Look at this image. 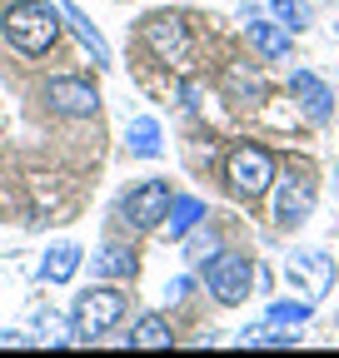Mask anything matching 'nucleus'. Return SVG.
I'll use <instances>...</instances> for the list:
<instances>
[{"mask_svg":"<svg viewBox=\"0 0 339 358\" xmlns=\"http://www.w3.org/2000/svg\"><path fill=\"white\" fill-rule=\"evenodd\" d=\"M60 6H46V0H15V6L0 15V30H6V40L15 45L20 55H46L55 50V40H60Z\"/></svg>","mask_w":339,"mask_h":358,"instance_id":"f257e3e1","label":"nucleus"},{"mask_svg":"<svg viewBox=\"0 0 339 358\" xmlns=\"http://www.w3.org/2000/svg\"><path fill=\"white\" fill-rule=\"evenodd\" d=\"M225 179H230L235 194L260 199V194L275 185V155H270L265 145H235L230 159H225Z\"/></svg>","mask_w":339,"mask_h":358,"instance_id":"f03ea898","label":"nucleus"},{"mask_svg":"<svg viewBox=\"0 0 339 358\" xmlns=\"http://www.w3.org/2000/svg\"><path fill=\"white\" fill-rule=\"evenodd\" d=\"M140 40H145V50L160 60V65H170V70H190V30H185V20L180 15H150L145 25H140Z\"/></svg>","mask_w":339,"mask_h":358,"instance_id":"7ed1b4c3","label":"nucleus"},{"mask_svg":"<svg viewBox=\"0 0 339 358\" xmlns=\"http://www.w3.org/2000/svg\"><path fill=\"white\" fill-rule=\"evenodd\" d=\"M125 319V294L120 289H85L75 299V338H100Z\"/></svg>","mask_w":339,"mask_h":358,"instance_id":"20e7f679","label":"nucleus"},{"mask_svg":"<svg viewBox=\"0 0 339 358\" xmlns=\"http://www.w3.org/2000/svg\"><path fill=\"white\" fill-rule=\"evenodd\" d=\"M314 174L310 169H289L275 189V224L279 229H300V224L314 214Z\"/></svg>","mask_w":339,"mask_h":358,"instance_id":"39448f33","label":"nucleus"},{"mask_svg":"<svg viewBox=\"0 0 339 358\" xmlns=\"http://www.w3.org/2000/svg\"><path fill=\"white\" fill-rule=\"evenodd\" d=\"M284 279H289L294 294L319 299V294H329V284H334V259L319 254V249H294V254L284 259Z\"/></svg>","mask_w":339,"mask_h":358,"instance_id":"423d86ee","label":"nucleus"},{"mask_svg":"<svg viewBox=\"0 0 339 358\" xmlns=\"http://www.w3.org/2000/svg\"><path fill=\"white\" fill-rule=\"evenodd\" d=\"M249 279H254V264L240 259V254H215V259H205V284H209V294H215L220 303L249 299Z\"/></svg>","mask_w":339,"mask_h":358,"instance_id":"0eeeda50","label":"nucleus"},{"mask_svg":"<svg viewBox=\"0 0 339 358\" xmlns=\"http://www.w3.org/2000/svg\"><path fill=\"white\" fill-rule=\"evenodd\" d=\"M170 185L165 179H145V185H135L130 194H125V219L135 224V229H155V224H165V214H170Z\"/></svg>","mask_w":339,"mask_h":358,"instance_id":"6e6552de","label":"nucleus"},{"mask_svg":"<svg viewBox=\"0 0 339 358\" xmlns=\"http://www.w3.org/2000/svg\"><path fill=\"white\" fill-rule=\"evenodd\" d=\"M46 100L55 115H70V120H85V115H95L100 110V90L90 80H75V75H55L46 85Z\"/></svg>","mask_w":339,"mask_h":358,"instance_id":"1a4fd4ad","label":"nucleus"},{"mask_svg":"<svg viewBox=\"0 0 339 358\" xmlns=\"http://www.w3.org/2000/svg\"><path fill=\"white\" fill-rule=\"evenodd\" d=\"M289 90L300 95V105H305L310 120H329V115H334V95H329V85H324L319 75L294 70V75H289Z\"/></svg>","mask_w":339,"mask_h":358,"instance_id":"9d476101","label":"nucleus"},{"mask_svg":"<svg viewBox=\"0 0 339 358\" xmlns=\"http://www.w3.org/2000/svg\"><path fill=\"white\" fill-rule=\"evenodd\" d=\"M225 100H235V105H260V100H265V75L249 70L244 60L225 65Z\"/></svg>","mask_w":339,"mask_h":358,"instance_id":"9b49d317","label":"nucleus"},{"mask_svg":"<svg viewBox=\"0 0 339 358\" xmlns=\"http://www.w3.org/2000/svg\"><path fill=\"white\" fill-rule=\"evenodd\" d=\"M60 15H65V25L80 35V45H85V50H90V60L100 65V70H110V45H105V35L90 25V20H85V10H75L70 6V0H60Z\"/></svg>","mask_w":339,"mask_h":358,"instance_id":"f8f14e48","label":"nucleus"},{"mask_svg":"<svg viewBox=\"0 0 339 358\" xmlns=\"http://www.w3.org/2000/svg\"><path fill=\"white\" fill-rule=\"evenodd\" d=\"M244 30H249V45H254V50H260L265 60H284V55H289V30H284V25L244 20Z\"/></svg>","mask_w":339,"mask_h":358,"instance_id":"ddd939ff","label":"nucleus"},{"mask_svg":"<svg viewBox=\"0 0 339 358\" xmlns=\"http://www.w3.org/2000/svg\"><path fill=\"white\" fill-rule=\"evenodd\" d=\"M200 219H205V204L200 199H170V214H165V224H170V239H185L190 229H200Z\"/></svg>","mask_w":339,"mask_h":358,"instance_id":"4468645a","label":"nucleus"},{"mask_svg":"<svg viewBox=\"0 0 339 358\" xmlns=\"http://www.w3.org/2000/svg\"><path fill=\"white\" fill-rule=\"evenodd\" d=\"M130 348H170L175 338H170V324L160 319V313H145V319L130 329V338H125Z\"/></svg>","mask_w":339,"mask_h":358,"instance_id":"2eb2a0df","label":"nucleus"},{"mask_svg":"<svg viewBox=\"0 0 339 358\" xmlns=\"http://www.w3.org/2000/svg\"><path fill=\"white\" fill-rule=\"evenodd\" d=\"M125 140H130V155H140V159H155V155H160V124H155L150 115H140V120H130Z\"/></svg>","mask_w":339,"mask_h":358,"instance_id":"dca6fc26","label":"nucleus"},{"mask_svg":"<svg viewBox=\"0 0 339 358\" xmlns=\"http://www.w3.org/2000/svg\"><path fill=\"white\" fill-rule=\"evenodd\" d=\"M75 268H80V249H75V244H60V249H50V254H46L40 274H46L50 284H65V279H75Z\"/></svg>","mask_w":339,"mask_h":358,"instance_id":"f3484780","label":"nucleus"},{"mask_svg":"<svg viewBox=\"0 0 339 358\" xmlns=\"http://www.w3.org/2000/svg\"><path fill=\"white\" fill-rule=\"evenodd\" d=\"M95 268H100V274H110V279H130V274H135V254L120 249V244H105L100 259H95Z\"/></svg>","mask_w":339,"mask_h":358,"instance_id":"a211bd4d","label":"nucleus"},{"mask_svg":"<svg viewBox=\"0 0 339 358\" xmlns=\"http://www.w3.org/2000/svg\"><path fill=\"white\" fill-rule=\"evenodd\" d=\"M265 6L279 15V25L284 30H305L310 20H305V6H300V0H265Z\"/></svg>","mask_w":339,"mask_h":358,"instance_id":"6ab92c4d","label":"nucleus"},{"mask_svg":"<svg viewBox=\"0 0 339 358\" xmlns=\"http://www.w3.org/2000/svg\"><path fill=\"white\" fill-rule=\"evenodd\" d=\"M305 319H310V303H275L270 308V324H289L294 329V324H305Z\"/></svg>","mask_w":339,"mask_h":358,"instance_id":"aec40b11","label":"nucleus"},{"mask_svg":"<svg viewBox=\"0 0 339 358\" xmlns=\"http://www.w3.org/2000/svg\"><path fill=\"white\" fill-rule=\"evenodd\" d=\"M185 239H190V259H209V254H215V234H209V229H200V234L190 229Z\"/></svg>","mask_w":339,"mask_h":358,"instance_id":"412c9836","label":"nucleus"},{"mask_svg":"<svg viewBox=\"0 0 339 358\" xmlns=\"http://www.w3.org/2000/svg\"><path fill=\"white\" fill-rule=\"evenodd\" d=\"M185 294H190V279H175V284L165 289V299H170V303H175V299H185Z\"/></svg>","mask_w":339,"mask_h":358,"instance_id":"4be33fe9","label":"nucleus"},{"mask_svg":"<svg viewBox=\"0 0 339 358\" xmlns=\"http://www.w3.org/2000/svg\"><path fill=\"white\" fill-rule=\"evenodd\" d=\"M6 343H25L20 334H0V348H6Z\"/></svg>","mask_w":339,"mask_h":358,"instance_id":"5701e85b","label":"nucleus"}]
</instances>
